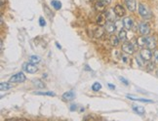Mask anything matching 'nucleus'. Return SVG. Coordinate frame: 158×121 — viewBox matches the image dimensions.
Listing matches in <instances>:
<instances>
[{"label": "nucleus", "mask_w": 158, "mask_h": 121, "mask_svg": "<svg viewBox=\"0 0 158 121\" xmlns=\"http://www.w3.org/2000/svg\"><path fill=\"white\" fill-rule=\"evenodd\" d=\"M104 33H105V30L102 28V27H98V28L95 30L94 35H95V37L100 38V37H102V35H104Z\"/></svg>", "instance_id": "4be33fe9"}, {"label": "nucleus", "mask_w": 158, "mask_h": 121, "mask_svg": "<svg viewBox=\"0 0 158 121\" xmlns=\"http://www.w3.org/2000/svg\"><path fill=\"white\" fill-rule=\"evenodd\" d=\"M4 5H5V0H1V8H3Z\"/></svg>", "instance_id": "c9c22d12"}, {"label": "nucleus", "mask_w": 158, "mask_h": 121, "mask_svg": "<svg viewBox=\"0 0 158 121\" xmlns=\"http://www.w3.org/2000/svg\"><path fill=\"white\" fill-rule=\"evenodd\" d=\"M154 64H155L154 62H153V63H148V69L149 70H150V69H154Z\"/></svg>", "instance_id": "2f4dec72"}, {"label": "nucleus", "mask_w": 158, "mask_h": 121, "mask_svg": "<svg viewBox=\"0 0 158 121\" xmlns=\"http://www.w3.org/2000/svg\"><path fill=\"white\" fill-rule=\"evenodd\" d=\"M107 23V19H106V12L105 13H102L99 14V16L97 17V23H98L99 27H104L106 26V23Z\"/></svg>", "instance_id": "1a4fd4ad"}, {"label": "nucleus", "mask_w": 158, "mask_h": 121, "mask_svg": "<svg viewBox=\"0 0 158 121\" xmlns=\"http://www.w3.org/2000/svg\"><path fill=\"white\" fill-rule=\"evenodd\" d=\"M102 1H104L106 5H108L109 3H110V1H111V0H102Z\"/></svg>", "instance_id": "f704fd0d"}, {"label": "nucleus", "mask_w": 158, "mask_h": 121, "mask_svg": "<svg viewBox=\"0 0 158 121\" xmlns=\"http://www.w3.org/2000/svg\"><path fill=\"white\" fill-rule=\"evenodd\" d=\"M152 60L154 63H158V50H154L152 53Z\"/></svg>", "instance_id": "c85d7f7f"}, {"label": "nucleus", "mask_w": 158, "mask_h": 121, "mask_svg": "<svg viewBox=\"0 0 158 121\" xmlns=\"http://www.w3.org/2000/svg\"><path fill=\"white\" fill-rule=\"evenodd\" d=\"M145 47L148 48V49H150V50L155 49L156 41H155V39L152 37V36H148L147 35V38H145Z\"/></svg>", "instance_id": "0eeeda50"}, {"label": "nucleus", "mask_w": 158, "mask_h": 121, "mask_svg": "<svg viewBox=\"0 0 158 121\" xmlns=\"http://www.w3.org/2000/svg\"><path fill=\"white\" fill-rule=\"evenodd\" d=\"M139 30L142 35H148L150 32V27L148 23L143 22L139 25Z\"/></svg>", "instance_id": "423d86ee"}, {"label": "nucleus", "mask_w": 158, "mask_h": 121, "mask_svg": "<svg viewBox=\"0 0 158 121\" xmlns=\"http://www.w3.org/2000/svg\"><path fill=\"white\" fill-rule=\"evenodd\" d=\"M62 98L64 102H71L75 99V93L73 90H69L68 92H65L63 94Z\"/></svg>", "instance_id": "6e6552de"}, {"label": "nucleus", "mask_w": 158, "mask_h": 121, "mask_svg": "<svg viewBox=\"0 0 158 121\" xmlns=\"http://www.w3.org/2000/svg\"><path fill=\"white\" fill-rule=\"evenodd\" d=\"M127 98H128L129 100H132V101H136V102H149V104H151V102H153V101H151V100H148V99H142V98H136V97L131 96V95H127Z\"/></svg>", "instance_id": "dca6fc26"}, {"label": "nucleus", "mask_w": 158, "mask_h": 121, "mask_svg": "<svg viewBox=\"0 0 158 121\" xmlns=\"http://www.w3.org/2000/svg\"><path fill=\"white\" fill-rule=\"evenodd\" d=\"M41 60L40 57L39 56H36V55H33V56H30L29 57V62L32 63V64H38Z\"/></svg>", "instance_id": "393cba45"}, {"label": "nucleus", "mask_w": 158, "mask_h": 121, "mask_svg": "<svg viewBox=\"0 0 158 121\" xmlns=\"http://www.w3.org/2000/svg\"><path fill=\"white\" fill-rule=\"evenodd\" d=\"M76 108H77V105L72 104V105L70 106V107H69V110H70L71 111H76Z\"/></svg>", "instance_id": "473e14b6"}, {"label": "nucleus", "mask_w": 158, "mask_h": 121, "mask_svg": "<svg viewBox=\"0 0 158 121\" xmlns=\"http://www.w3.org/2000/svg\"><path fill=\"white\" fill-rule=\"evenodd\" d=\"M126 7L130 12H135L137 8V1L136 0H124Z\"/></svg>", "instance_id": "f8f14e48"}, {"label": "nucleus", "mask_w": 158, "mask_h": 121, "mask_svg": "<svg viewBox=\"0 0 158 121\" xmlns=\"http://www.w3.org/2000/svg\"><path fill=\"white\" fill-rule=\"evenodd\" d=\"M113 10H114V13L116 14V16H117V17H119V18L124 17V16H125V14H126L125 8L123 7L122 5H120V4H117L116 6H115Z\"/></svg>", "instance_id": "9b49d317"}, {"label": "nucleus", "mask_w": 158, "mask_h": 121, "mask_svg": "<svg viewBox=\"0 0 158 121\" xmlns=\"http://www.w3.org/2000/svg\"><path fill=\"white\" fill-rule=\"evenodd\" d=\"M119 79H120V81L122 82L123 84H125V85H129V81L127 80V79H125L124 77H122V76H120L119 77Z\"/></svg>", "instance_id": "7c9ffc66"}, {"label": "nucleus", "mask_w": 158, "mask_h": 121, "mask_svg": "<svg viewBox=\"0 0 158 121\" xmlns=\"http://www.w3.org/2000/svg\"><path fill=\"white\" fill-rule=\"evenodd\" d=\"M51 4L55 8V10H60V8H62V2L58 1V0H53V1L51 2Z\"/></svg>", "instance_id": "b1692460"}, {"label": "nucleus", "mask_w": 158, "mask_h": 121, "mask_svg": "<svg viewBox=\"0 0 158 121\" xmlns=\"http://www.w3.org/2000/svg\"><path fill=\"white\" fill-rule=\"evenodd\" d=\"M23 69L25 71L28 72V73H35V72L38 71V68L36 66V64L32 63H25L23 65Z\"/></svg>", "instance_id": "7ed1b4c3"}, {"label": "nucleus", "mask_w": 158, "mask_h": 121, "mask_svg": "<svg viewBox=\"0 0 158 121\" xmlns=\"http://www.w3.org/2000/svg\"><path fill=\"white\" fill-rule=\"evenodd\" d=\"M27 79L26 75L23 73V72H18V73L14 74L12 76L10 79H9V82L11 83H23L25 82Z\"/></svg>", "instance_id": "f03ea898"}, {"label": "nucleus", "mask_w": 158, "mask_h": 121, "mask_svg": "<svg viewBox=\"0 0 158 121\" xmlns=\"http://www.w3.org/2000/svg\"><path fill=\"white\" fill-rule=\"evenodd\" d=\"M145 38H147V35H143V36H141V37H139L137 39V44H138V46H139V47L145 46Z\"/></svg>", "instance_id": "412c9836"}, {"label": "nucleus", "mask_w": 158, "mask_h": 121, "mask_svg": "<svg viewBox=\"0 0 158 121\" xmlns=\"http://www.w3.org/2000/svg\"><path fill=\"white\" fill-rule=\"evenodd\" d=\"M122 51L125 54H127V55H132V54H134V52H135V47H134V45L130 43V42L125 41L122 44Z\"/></svg>", "instance_id": "20e7f679"}, {"label": "nucleus", "mask_w": 158, "mask_h": 121, "mask_svg": "<svg viewBox=\"0 0 158 121\" xmlns=\"http://www.w3.org/2000/svg\"><path fill=\"white\" fill-rule=\"evenodd\" d=\"M106 4L104 2V1H97L96 5H95V8L97 11H99V12H105L106 10Z\"/></svg>", "instance_id": "2eb2a0df"}, {"label": "nucleus", "mask_w": 158, "mask_h": 121, "mask_svg": "<svg viewBox=\"0 0 158 121\" xmlns=\"http://www.w3.org/2000/svg\"><path fill=\"white\" fill-rule=\"evenodd\" d=\"M105 27H106L105 30L109 34H113L115 30H116V25H115V22H107Z\"/></svg>", "instance_id": "9d476101"}, {"label": "nucleus", "mask_w": 158, "mask_h": 121, "mask_svg": "<svg viewBox=\"0 0 158 121\" xmlns=\"http://www.w3.org/2000/svg\"><path fill=\"white\" fill-rule=\"evenodd\" d=\"M119 41H120V40H119V38H118V36L111 34L110 38H109V43H110L112 46L116 47V46L118 45V43H119Z\"/></svg>", "instance_id": "6ab92c4d"}, {"label": "nucleus", "mask_w": 158, "mask_h": 121, "mask_svg": "<svg viewBox=\"0 0 158 121\" xmlns=\"http://www.w3.org/2000/svg\"><path fill=\"white\" fill-rule=\"evenodd\" d=\"M102 89V84L100 82H95L92 85V90L95 91V92H99V91Z\"/></svg>", "instance_id": "a878e982"}, {"label": "nucleus", "mask_w": 158, "mask_h": 121, "mask_svg": "<svg viewBox=\"0 0 158 121\" xmlns=\"http://www.w3.org/2000/svg\"><path fill=\"white\" fill-rule=\"evenodd\" d=\"M139 55L141 57L145 60V62H149V60L152 59V52L148 48H145V49H142L139 52Z\"/></svg>", "instance_id": "39448f33"}, {"label": "nucleus", "mask_w": 158, "mask_h": 121, "mask_svg": "<svg viewBox=\"0 0 158 121\" xmlns=\"http://www.w3.org/2000/svg\"><path fill=\"white\" fill-rule=\"evenodd\" d=\"M106 15L107 22H116V20H115V16H116V14L114 13V10H108V11H106Z\"/></svg>", "instance_id": "4468645a"}, {"label": "nucleus", "mask_w": 158, "mask_h": 121, "mask_svg": "<svg viewBox=\"0 0 158 121\" xmlns=\"http://www.w3.org/2000/svg\"><path fill=\"white\" fill-rule=\"evenodd\" d=\"M136 60H137V63H138V65H139V66H143V65H144V62H145V60L141 57V55L138 56V57H136Z\"/></svg>", "instance_id": "cd10ccee"}, {"label": "nucleus", "mask_w": 158, "mask_h": 121, "mask_svg": "<svg viewBox=\"0 0 158 121\" xmlns=\"http://www.w3.org/2000/svg\"><path fill=\"white\" fill-rule=\"evenodd\" d=\"M139 14L141 15L143 19L148 20L151 18V12L150 10L145 6L143 3H139Z\"/></svg>", "instance_id": "f257e3e1"}, {"label": "nucleus", "mask_w": 158, "mask_h": 121, "mask_svg": "<svg viewBox=\"0 0 158 121\" xmlns=\"http://www.w3.org/2000/svg\"><path fill=\"white\" fill-rule=\"evenodd\" d=\"M123 26L127 30L132 29L133 26H134V21H133L132 18H129V17L125 18V19L123 20Z\"/></svg>", "instance_id": "ddd939ff"}, {"label": "nucleus", "mask_w": 158, "mask_h": 121, "mask_svg": "<svg viewBox=\"0 0 158 121\" xmlns=\"http://www.w3.org/2000/svg\"><path fill=\"white\" fill-rule=\"evenodd\" d=\"M34 94L36 95H41V96H50V97H55L56 94L54 92H35Z\"/></svg>", "instance_id": "bb28decb"}, {"label": "nucleus", "mask_w": 158, "mask_h": 121, "mask_svg": "<svg viewBox=\"0 0 158 121\" xmlns=\"http://www.w3.org/2000/svg\"><path fill=\"white\" fill-rule=\"evenodd\" d=\"M118 38H119L120 41H122V42H125L127 40V32L125 31V30H123V29H120L119 30Z\"/></svg>", "instance_id": "aec40b11"}, {"label": "nucleus", "mask_w": 158, "mask_h": 121, "mask_svg": "<svg viewBox=\"0 0 158 121\" xmlns=\"http://www.w3.org/2000/svg\"><path fill=\"white\" fill-rule=\"evenodd\" d=\"M107 85H108V87L110 88V89H115V85H112V84H110V83H108Z\"/></svg>", "instance_id": "72a5a7b5"}, {"label": "nucleus", "mask_w": 158, "mask_h": 121, "mask_svg": "<svg viewBox=\"0 0 158 121\" xmlns=\"http://www.w3.org/2000/svg\"><path fill=\"white\" fill-rule=\"evenodd\" d=\"M33 84L34 85L37 87V88H39V89H43V88H45V83L42 81V80H40V79H34L33 80Z\"/></svg>", "instance_id": "5701e85b"}, {"label": "nucleus", "mask_w": 158, "mask_h": 121, "mask_svg": "<svg viewBox=\"0 0 158 121\" xmlns=\"http://www.w3.org/2000/svg\"><path fill=\"white\" fill-rule=\"evenodd\" d=\"M133 111H135L139 115H143L145 113V110L143 106H133Z\"/></svg>", "instance_id": "f3484780"}, {"label": "nucleus", "mask_w": 158, "mask_h": 121, "mask_svg": "<svg viewBox=\"0 0 158 121\" xmlns=\"http://www.w3.org/2000/svg\"><path fill=\"white\" fill-rule=\"evenodd\" d=\"M39 25H40V27H45L46 26V21L44 20V18H42V17L39 18Z\"/></svg>", "instance_id": "c756f323"}, {"label": "nucleus", "mask_w": 158, "mask_h": 121, "mask_svg": "<svg viewBox=\"0 0 158 121\" xmlns=\"http://www.w3.org/2000/svg\"><path fill=\"white\" fill-rule=\"evenodd\" d=\"M56 45H57V47H58V48H60H60H62V47H60L58 43H56Z\"/></svg>", "instance_id": "e433bc0d"}, {"label": "nucleus", "mask_w": 158, "mask_h": 121, "mask_svg": "<svg viewBox=\"0 0 158 121\" xmlns=\"http://www.w3.org/2000/svg\"><path fill=\"white\" fill-rule=\"evenodd\" d=\"M12 87H13V85H12L11 82H1L0 83V89H1V91H8Z\"/></svg>", "instance_id": "a211bd4d"}]
</instances>
